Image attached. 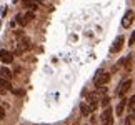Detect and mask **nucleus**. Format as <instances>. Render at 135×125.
Wrapping results in <instances>:
<instances>
[{
  "label": "nucleus",
  "instance_id": "6ab92c4d",
  "mask_svg": "<svg viewBox=\"0 0 135 125\" xmlns=\"http://www.w3.org/2000/svg\"><path fill=\"white\" fill-rule=\"evenodd\" d=\"M103 125H112L113 123V118H108V120H105V122H102Z\"/></svg>",
  "mask_w": 135,
  "mask_h": 125
},
{
  "label": "nucleus",
  "instance_id": "6e6552de",
  "mask_svg": "<svg viewBox=\"0 0 135 125\" xmlns=\"http://www.w3.org/2000/svg\"><path fill=\"white\" fill-rule=\"evenodd\" d=\"M12 60H13V55L10 54V52H7V50H2V62L3 64H10Z\"/></svg>",
  "mask_w": 135,
  "mask_h": 125
},
{
  "label": "nucleus",
  "instance_id": "423d86ee",
  "mask_svg": "<svg viewBox=\"0 0 135 125\" xmlns=\"http://www.w3.org/2000/svg\"><path fill=\"white\" fill-rule=\"evenodd\" d=\"M80 112H82L84 117H87V115H90V113L93 112V108L89 105V103H80Z\"/></svg>",
  "mask_w": 135,
  "mask_h": 125
},
{
  "label": "nucleus",
  "instance_id": "9d476101",
  "mask_svg": "<svg viewBox=\"0 0 135 125\" xmlns=\"http://www.w3.org/2000/svg\"><path fill=\"white\" fill-rule=\"evenodd\" d=\"M108 118H112V108L110 107H107L105 110H103V113H102V122L108 120Z\"/></svg>",
  "mask_w": 135,
  "mask_h": 125
},
{
  "label": "nucleus",
  "instance_id": "2eb2a0df",
  "mask_svg": "<svg viewBox=\"0 0 135 125\" xmlns=\"http://www.w3.org/2000/svg\"><path fill=\"white\" fill-rule=\"evenodd\" d=\"M15 22L20 23V25H25V22H23V15H22V13H18V15H17V18H15Z\"/></svg>",
  "mask_w": 135,
  "mask_h": 125
},
{
  "label": "nucleus",
  "instance_id": "f8f14e48",
  "mask_svg": "<svg viewBox=\"0 0 135 125\" xmlns=\"http://www.w3.org/2000/svg\"><path fill=\"white\" fill-rule=\"evenodd\" d=\"M100 103H102V107H108V103H110V97H107V95H103L102 97V100H100Z\"/></svg>",
  "mask_w": 135,
  "mask_h": 125
},
{
  "label": "nucleus",
  "instance_id": "f03ea898",
  "mask_svg": "<svg viewBox=\"0 0 135 125\" xmlns=\"http://www.w3.org/2000/svg\"><path fill=\"white\" fill-rule=\"evenodd\" d=\"M130 87H132V80L130 79H128V80H123L120 85H118V88H117V95L118 97H123L128 90H130Z\"/></svg>",
  "mask_w": 135,
  "mask_h": 125
},
{
  "label": "nucleus",
  "instance_id": "7ed1b4c3",
  "mask_svg": "<svg viewBox=\"0 0 135 125\" xmlns=\"http://www.w3.org/2000/svg\"><path fill=\"white\" fill-rule=\"evenodd\" d=\"M132 22H133V12L132 10H127V13L123 15V18H122V27L127 28L128 25H132Z\"/></svg>",
  "mask_w": 135,
  "mask_h": 125
},
{
  "label": "nucleus",
  "instance_id": "20e7f679",
  "mask_svg": "<svg viewBox=\"0 0 135 125\" xmlns=\"http://www.w3.org/2000/svg\"><path fill=\"white\" fill-rule=\"evenodd\" d=\"M87 102H89V105L93 108V110H95V108L98 107V93H95V92L90 93V95L87 97Z\"/></svg>",
  "mask_w": 135,
  "mask_h": 125
},
{
  "label": "nucleus",
  "instance_id": "1a4fd4ad",
  "mask_svg": "<svg viewBox=\"0 0 135 125\" xmlns=\"http://www.w3.org/2000/svg\"><path fill=\"white\" fill-rule=\"evenodd\" d=\"M128 110H130V117L135 118V97L128 98Z\"/></svg>",
  "mask_w": 135,
  "mask_h": 125
},
{
  "label": "nucleus",
  "instance_id": "f3484780",
  "mask_svg": "<svg viewBox=\"0 0 135 125\" xmlns=\"http://www.w3.org/2000/svg\"><path fill=\"white\" fill-rule=\"evenodd\" d=\"M133 44H135V32L132 33V37L128 39V45H133Z\"/></svg>",
  "mask_w": 135,
  "mask_h": 125
},
{
  "label": "nucleus",
  "instance_id": "412c9836",
  "mask_svg": "<svg viewBox=\"0 0 135 125\" xmlns=\"http://www.w3.org/2000/svg\"><path fill=\"white\" fill-rule=\"evenodd\" d=\"M40 2H42V0H40Z\"/></svg>",
  "mask_w": 135,
  "mask_h": 125
},
{
  "label": "nucleus",
  "instance_id": "4468645a",
  "mask_svg": "<svg viewBox=\"0 0 135 125\" xmlns=\"http://www.w3.org/2000/svg\"><path fill=\"white\" fill-rule=\"evenodd\" d=\"M22 3L25 5V7H33V8H37V5L33 3V0H22Z\"/></svg>",
  "mask_w": 135,
  "mask_h": 125
},
{
  "label": "nucleus",
  "instance_id": "0eeeda50",
  "mask_svg": "<svg viewBox=\"0 0 135 125\" xmlns=\"http://www.w3.org/2000/svg\"><path fill=\"white\" fill-rule=\"evenodd\" d=\"M0 77H2V80H10V77H12V72H10L7 67H2V69H0Z\"/></svg>",
  "mask_w": 135,
  "mask_h": 125
},
{
  "label": "nucleus",
  "instance_id": "39448f33",
  "mask_svg": "<svg viewBox=\"0 0 135 125\" xmlns=\"http://www.w3.org/2000/svg\"><path fill=\"white\" fill-rule=\"evenodd\" d=\"M122 47H123V37H122V35H118L117 40L113 42L112 50H113V52H120V50H122Z\"/></svg>",
  "mask_w": 135,
  "mask_h": 125
},
{
  "label": "nucleus",
  "instance_id": "9b49d317",
  "mask_svg": "<svg viewBox=\"0 0 135 125\" xmlns=\"http://www.w3.org/2000/svg\"><path fill=\"white\" fill-rule=\"evenodd\" d=\"M125 98H122L120 102H118V105H117V115H122L123 113V108H125Z\"/></svg>",
  "mask_w": 135,
  "mask_h": 125
},
{
  "label": "nucleus",
  "instance_id": "dca6fc26",
  "mask_svg": "<svg viewBox=\"0 0 135 125\" xmlns=\"http://www.w3.org/2000/svg\"><path fill=\"white\" fill-rule=\"evenodd\" d=\"M12 92L15 93V95H23V90H22V88H12Z\"/></svg>",
  "mask_w": 135,
  "mask_h": 125
},
{
  "label": "nucleus",
  "instance_id": "ddd939ff",
  "mask_svg": "<svg viewBox=\"0 0 135 125\" xmlns=\"http://www.w3.org/2000/svg\"><path fill=\"white\" fill-rule=\"evenodd\" d=\"M32 18H33V12H28V13H25V15H23V22H25V25H27V23H28Z\"/></svg>",
  "mask_w": 135,
  "mask_h": 125
},
{
  "label": "nucleus",
  "instance_id": "f257e3e1",
  "mask_svg": "<svg viewBox=\"0 0 135 125\" xmlns=\"http://www.w3.org/2000/svg\"><path fill=\"white\" fill-rule=\"evenodd\" d=\"M108 82H110V74H108V72H98V74H97V77H95V85H97V88L105 87Z\"/></svg>",
  "mask_w": 135,
  "mask_h": 125
},
{
  "label": "nucleus",
  "instance_id": "aec40b11",
  "mask_svg": "<svg viewBox=\"0 0 135 125\" xmlns=\"http://www.w3.org/2000/svg\"><path fill=\"white\" fill-rule=\"evenodd\" d=\"M0 118H2V120L5 118V110H0Z\"/></svg>",
  "mask_w": 135,
  "mask_h": 125
},
{
  "label": "nucleus",
  "instance_id": "a211bd4d",
  "mask_svg": "<svg viewBox=\"0 0 135 125\" xmlns=\"http://www.w3.org/2000/svg\"><path fill=\"white\" fill-rule=\"evenodd\" d=\"M132 120H133V118H132L130 115H128V117L125 118V123H123V125H132Z\"/></svg>",
  "mask_w": 135,
  "mask_h": 125
}]
</instances>
